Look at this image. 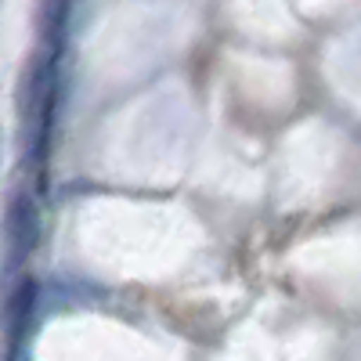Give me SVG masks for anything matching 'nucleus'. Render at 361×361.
Masks as SVG:
<instances>
[{
    "label": "nucleus",
    "instance_id": "2",
    "mask_svg": "<svg viewBox=\"0 0 361 361\" xmlns=\"http://www.w3.org/2000/svg\"><path fill=\"white\" fill-rule=\"evenodd\" d=\"M37 300H40V286L33 279H25L15 289V296H11V329H8L11 340H22L29 333V322H33V314H37Z\"/></svg>",
    "mask_w": 361,
    "mask_h": 361
},
{
    "label": "nucleus",
    "instance_id": "1",
    "mask_svg": "<svg viewBox=\"0 0 361 361\" xmlns=\"http://www.w3.org/2000/svg\"><path fill=\"white\" fill-rule=\"evenodd\" d=\"M40 243V206L29 192H15L8 202V246L11 260L22 264L25 257H33Z\"/></svg>",
    "mask_w": 361,
    "mask_h": 361
}]
</instances>
